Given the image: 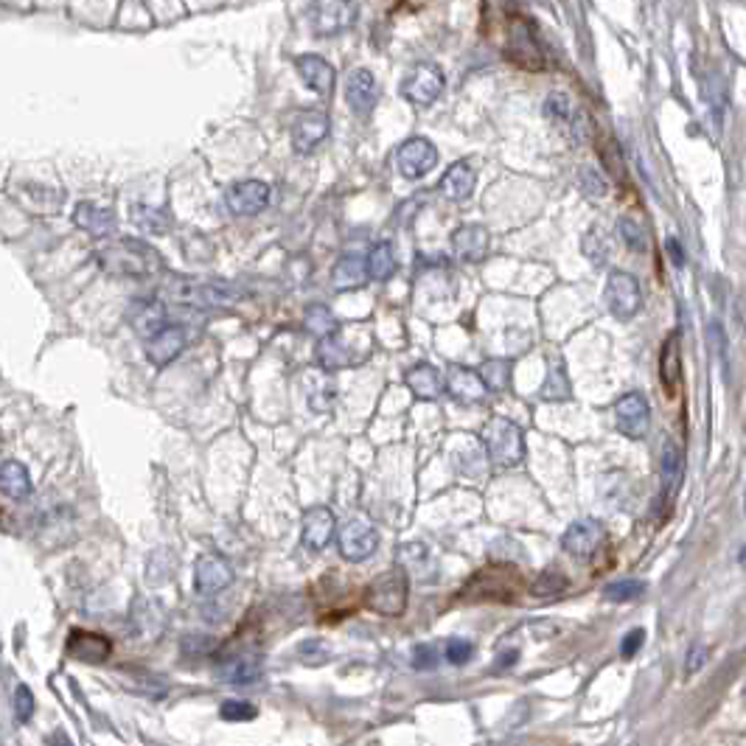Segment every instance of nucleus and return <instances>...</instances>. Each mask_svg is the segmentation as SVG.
Here are the masks:
<instances>
[{
	"instance_id": "f257e3e1",
	"label": "nucleus",
	"mask_w": 746,
	"mask_h": 746,
	"mask_svg": "<svg viewBox=\"0 0 746 746\" xmlns=\"http://www.w3.org/2000/svg\"><path fill=\"white\" fill-rule=\"evenodd\" d=\"M499 51L522 71H544V65H547L542 37L533 26V20L522 12H506V17H502Z\"/></svg>"
},
{
	"instance_id": "f03ea898",
	"label": "nucleus",
	"mask_w": 746,
	"mask_h": 746,
	"mask_svg": "<svg viewBox=\"0 0 746 746\" xmlns=\"http://www.w3.org/2000/svg\"><path fill=\"white\" fill-rule=\"evenodd\" d=\"M96 258H99V265L113 275L143 278V275H155L163 270V256L138 239L107 241V245H101L96 250Z\"/></svg>"
},
{
	"instance_id": "7ed1b4c3",
	"label": "nucleus",
	"mask_w": 746,
	"mask_h": 746,
	"mask_svg": "<svg viewBox=\"0 0 746 746\" xmlns=\"http://www.w3.org/2000/svg\"><path fill=\"white\" fill-rule=\"evenodd\" d=\"M166 298L188 306V309H225L245 298L236 287L225 281H196V278H171L166 287Z\"/></svg>"
},
{
	"instance_id": "20e7f679",
	"label": "nucleus",
	"mask_w": 746,
	"mask_h": 746,
	"mask_svg": "<svg viewBox=\"0 0 746 746\" xmlns=\"http://www.w3.org/2000/svg\"><path fill=\"white\" fill-rule=\"evenodd\" d=\"M482 444H486V455L497 469H514L525 460L522 429L508 419H499V415L482 427Z\"/></svg>"
},
{
	"instance_id": "39448f33",
	"label": "nucleus",
	"mask_w": 746,
	"mask_h": 746,
	"mask_svg": "<svg viewBox=\"0 0 746 746\" xmlns=\"http://www.w3.org/2000/svg\"><path fill=\"white\" fill-rule=\"evenodd\" d=\"M407 595H410V584H407L404 567H393L368 584L365 603L370 612L382 614V618H399L407 609Z\"/></svg>"
},
{
	"instance_id": "423d86ee",
	"label": "nucleus",
	"mask_w": 746,
	"mask_h": 746,
	"mask_svg": "<svg viewBox=\"0 0 746 746\" xmlns=\"http://www.w3.org/2000/svg\"><path fill=\"white\" fill-rule=\"evenodd\" d=\"M357 0H312L309 26L317 37H337L357 23Z\"/></svg>"
},
{
	"instance_id": "0eeeda50",
	"label": "nucleus",
	"mask_w": 746,
	"mask_h": 746,
	"mask_svg": "<svg viewBox=\"0 0 746 746\" xmlns=\"http://www.w3.org/2000/svg\"><path fill=\"white\" fill-rule=\"evenodd\" d=\"M340 556L345 561H365L377 553L379 547V531L373 528V522L362 514H354L351 519L343 522V528L337 533Z\"/></svg>"
},
{
	"instance_id": "6e6552de",
	"label": "nucleus",
	"mask_w": 746,
	"mask_h": 746,
	"mask_svg": "<svg viewBox=\"0 0 746 746\" xmlns=\"http://www.w3.org/2000/svg\"><path fill=\"white\" fill-rule=\"evenodd\" d=\"M606 306H609V312L618 320H631L634 315L640 312V306H643L640 281L634 278L631 273H623V270L609 273V281H606Z\"/></svg>"
},
{
	"instance_id": "1a4fd4ad",
	"label": "nucleus",
	"mask_w": 746,
	"mask_h": 746,
	"mask_svg": "<svg viewBox=\"0 0 746 746\" xmlns=\"http://www.w3.org/2000/svg\"><path fill=\"white\" fill-rule=\"evenodd\" d=\"M444 87H447L444 71L438 68V65L421 62V65H415V68L404 76L402 96L412 107H429V104H435L438 96L444 93Z\"/></svg>"
},
{
	"instance_id": "9d476101",
	"label": "nucleus",
	"mask_w": 746,
	"mask_h": 746,
	"mask_svg": "<svg viewBox=\"0 0 746 746\" xmlns=\"http://www.w3.org/2000/svg\"><path fill=\"white\" fill-rule=\"evenodd\" d=\"M614 424H618V432L631 438V441L646 438L651 424V407L643 393H626V396L618 399V404H614Z\"/></svg>"
},
{
	"instance_id": "9b49d317",
	"label": "nucleus",
	"mask_w": 746,
	"mask_h": 746,
	"mask_svg": "<svg viewBox=\"0 0 746 746\" xmlns=\"http://www.w3.org/2000/svg\"><path fill=\"white\" fill-rule=\"evenodd\" d=\"M438 163V149L427 138H410L396 152V166L404 180H421Z\"/></svg>"
},
{
	"instance_id": "f8f14e48",
	"label": "nucleus",
	"mask_w": 746,
	"mask_h": 746,
	"mask_svg": "<svg viewBox=\"0 0 746 746\" xmlns=\"http://www.w3.org/2000/svg\"><path fill=\"white\" fill-rule=\"evenodd\" d=\"M230 581H233V569H230V564L222 556H216V553L200 556V561H196V567H194V589H196V595L213 598L222 589H228Z\"/></svg>"
},
{
	"instance_id": "ddd939ff",
	"label": "nucleus",
	"mask_w": 746,
	"mask_h": 746,
	"mask_svg": "<svg viewBox=\"0 0 746 746\" xmlns=\"http://www.w3.org/2000/svg\"><path fill=\"white\" fill-rule=\"evenodd\" d=\"M337 533V519L332 514V508H325V506H315L303 514V522H300V542L306 551H312V553H320L325 551L328 544H332Z\"/></svg>"
},
{
	"instance_id": "4468645a",
	"label": "nucleus",
	"mask_w": 746,
	"mask_h": 746,
	"mask_svg": "<svg viewBox=\"0 0 746 746\" xmlns=\"http://www.w3.org/2000/svg\"><path fill=\"white\" fill-rule=\"evenodd\" d=\"M225 205L233 216H256L270 205V186L265 180H241L228 188Z\"/></svg>"
},
{
	"instance_id": "2eb2a0df",
	"label": "nucleus",
	"mask_w": 746,
	"mask_h": 746,
	"mask_svg": "<svg viewBox=\"0 0 746 746\" xmlns=\"http://www.w3.org/2000/svg\"><path fill=\"white\" fill-rule=\"evenodd\" d=\"M290 135H292V149L298 155H312L328 135V116L323 109H303V113L292 121Z\"/></svg>"
},
{
	"instance_id": "dca6fc26",
	"label": "nucleus",
	"mask_w": 746,
	"mask_h": 746,
	"mask_svg": "<svg viewBox=\"0 0 746 746\" xmlns=\"http://www.w3.org/2000/svg\"><path fill=\"white\" fill-rule=\"evenodd\" d=\"M603 539H606V528L598 519H578V522H573L564 531L561 547L569 556L586 559V556H595L598 553V547L603 544Z\"/></svg>"
},
{
	"instance_id": "f3484780",
	"label": "nucleus",
	"mask_w": 746,
	"mask_h": 746,
	"mask_svg": "<svg viewBox=\"0 0 746 746\" xmlns=\"http://www.w3.org/2000/svg\"><path fill=\"white\" fill-rule=\"evenodd\" d=\"M449 245H452L455 258L469 261V265H477V261H482V258L489 256L491 236H489V230L482 228V225H460L457 230H452Z\"/></svg>"
},
{
	"instance_id": "a211bd4d",
	"label": "nucleus",
	"mask_w": 746,
	"mask_h": 746,
	"mask_svg": "<svg viewBox=\"0 0 746 746\" xmlns=\"http://www.w3.org/2000/svg\"><path fill=\"white\" fill-rule=\"evenodd\" d=\"M65 651H68L71 660H79V663H104L113 654V643L99 631L74 629L68 643H65Z\"/></svg>"
},
{
	"instance_id": "6ab92c4d",
	"label": "nucleus",
	"mask_w": 746,
	"mask_h": 746,
	"mask_svg": "<svg viewBox=\"0 0 746 746\" xmlns=\"http://www.w3.org/2000/svg\"><path fill=\"white\" fill-rule=\"evenodd\" d=\"M345 101L357 116H368L379 101V82L368 68H357L345 82Z\"/></svg>"
},
{
	"instance_id": "aec40b11",
	"label": "nucleus",
	"mask_w": 746,
	"mask_h": 746,
	"mask_svg": "<svg viewBox=\"0 0 746 746\" xmlns=\"http://www.w3.org/2000/svg\"><path fill=\"white\" fill-rule=\"evenodd\" d=\"M186 343H188V337H186V328L183 325H166V328H160L155 337L146 340V357H149L152 365L163 368V365L174 362L183 354Z\"/></svg>"
},
{
	"instance_id": "412c9836",
	"label": "nucleus",
	"mask_w": 746,
	"mask_h": 746,
	"mask_svg": "<svg viewBox=\"0 0 746 746\" xmlns=\"http://www.w3.org/2000/svg\"><path fill=\"white\" fill-rule=\"evenodd\" d=\"M129 325L135 328V334L149 340L155 337L160 328L169 325V312H166V303L155 300V298H146L129 306Z\"/></svg>"
},
{
	"instance_id": "4be33fe9",
	"label": "nucleus",
	"mask_w": 746,
	"mask_h": 746,
	"mask_svg": "<svg viewBox=\"0 0 746 746\" xmlns=\"http://www.w3.org/2000/svg\"><path fill=\"white\" fill-rule=\"evenodd\" d=\"M444 390H449V396L460 404H480L489 393L480 379V373L464 365H455L449 370V377L444 379Z\"/></svg>"
},
{
	"instance_id": "5701e85b",
	"label": "nucleus",
	"mask_w": 746,
	"mask_h": 746,
	"mask_svg": "<svg viewBox=\"0 0 746 746\" xmlns=\"http://www.w3.org/2000/svg\"><path fill=\"white\" fill-rule=\"evenodd\" d=\"M295 65H298L300 79L306 82V87H309L312 93H317V96H328V93H332L337 74H334V68H332V65H328L323 56H317V54H303V56H298Z\"/></svg>"
},
{
	"instance_id": "b1692460",
	"label": "nucleus",
	"mask_w": 746,
	"mask_h": 746,
	"mask_svg": "<svg viewBox=\"0 0 746 746\" xmlns=\"http://www.w3.org/2000/svg\"><path fill=\"white\" fill-rule=\"evenodd\" d=\"M265 676V656L261 654H239L219 668V679L228 685H253Z\"/></svg>"
},
{
	"instance_id": "393cba45",
	"label": "nucleus",
	"mask_w": 746,
	"mask_h": 746,
	"mask_svg": "<svg viewBox=\"0 0 746 746\" xmlns=\"http://www.w3.org/2000/svg\"><path fill=\"white\" fill-rule=\"evenodd\" d=\"M474 186H477V174H474L472 163L457 160L447 169V174L441 178V186L438 188H441V194L447 196L449 203H464L472 196Z\"/></svg>"
},
{
	"instance_id": "a878e982",
	"label": "nucleus",
	"mask_w": 746,
	"mask_h": 746,
	"mask_svg": "<svg viewBox=\"0 0 746 746\" xmlns=\"http://www.w3.org/2000/svg\"><path fill=\"white\" fill-rule=\"evenodd\" d=\"M407 387L415 399H421V402H435V399H441V393H444V377H441V370L421 362V365H415L407 370V377H404Z\"/></svg>"
},
{
	"instance_id": "bb28decb",
	"label": "nucleus",
	"mask_w": 746,
	"mask_h": 746,
	"mask_svg": "<svg viewBox=\"0 0 746 746\" xmlns=\"http://www.w3.org/2000/svg\"><path fill=\"white\" fill-rule=\"evenodd\" d=\"M368 283L365 258L360 256H343L332 270V287L337 292H357Z\"/></svg>"
},
{
	"instance_id": "cd10ccee",
	"label": "nucleus",
	"mask_w": 746,
	"mask_h": 746,
	"mask_svg": "<svg viewBox=\"0 0 746 746\" xmlns=\"http://www.w3.org/2000/svg\"><path fill=\"white\" fill-rule=\"evenodd\" d=\"M74 222L76 228L87 230L91 236H109L116 228V213L109 211V208H99L93 203H79L76 211H74Z\"/></svg>"
},
{
	"instance_id": "c85d7f7f",
	"label": "nucleus",
	"mask_w": 746,
	"mask_h": 746,
	"mask_svg": "<svg viewBox=\"0 0 746 746\" xmlns=\"http://www.w3.org/2000/svg\"><path fill=\"white\" fill-rule=\"evenodd\" d=\"M0 491L12 499H29L34 491L29 469L17 460H0Z\"/></svg>"
},
{
	"instance_id": "c756f323",
	"label": "nucleus",
	"mask_w": 746,
	"mask_h": 746,
	"mask_svg": "<svg viewBox=\"0 0 746 746\" xmlns=\"http://www.w3.org/2000/svg\"><path fill=\"white\" fill-rule=\"evenodd\" d=\"M660 379L668 393H673L682 382V348H679V334H671L660 351Z\"/></svg>"
},
{
	"instance_id": "7c9ffc66",
	"label": "nucleus",
	"mask_w": 746,
	"mask_h": 746,
	"mask_svg": "<svg viewBox=\"0 0 746 746\" xmlns=\"http://www.w3.org/2000/svg\"><path fill=\"white\" fill-rule=\"evenodd\" d=\"M660 474H663V491H665V497H676L679 486H682L685 464H682V452H679V447L673 441H665V447H663Z\"/></svg>"
},
{
	"instance_id": "2f4dec72",
	"label": "nucleus",
	"mask_w": 746,
	"mask_h": 746,
	"mask_svg": "<svg viewBox=\"0 0 746 746\" xmlns=\"http://www.w3.org/2000/svg\"><path fill=\"white\" fill-rule=\"evenodd\" d=\"M365 270L370 281H387L393 273H396V250H393L390 241H377L365 258Z\"/></svg>"
},
{
	"instance_id": "473e14b6",
	"label": "nucleus",
	"mask_w": 746,
	"mask_h": 746,
	"mask_svg": "<svg viewBox=\"0 0 746 746\" xmlns=\"http://www.w3.org/2000/svg\"><path fill=\"white\" fill-rule=\"evenodd\" d=\"M303 328L309 334H315L317 340H325V337H334L340 332V323H337V317L332 315L328 306L312 303L309 309H306V315H303Z\"/></svg>"
},
{
	"instance_id": "72a5a7b5",
	"label": "nucleus",
	"mask_w": 746,
	"mask_h": 746,
	"mask_svg": "<svg viewBox=\"0 0 746 746\" xmlns=\"http://www.w3.org/2000/svg\"><path fill=\"white\" fill-rule=\"evenodd\" d=\"M477 373H480L482 385H486V390H491V393H506V390L511 387L514 365H511V360H489V362L480 365Z\"/></svg>"
},
{
	"instance_id": "f704fd0d",
	"label": "nucleus",
	"mask_w": 746,
	"mask_h": 746,
	"mask_svg": "<svg viewBox=\"0 0 746 746\" xmlns=\"http://www.w3.org/2000/svg\"><path fill=\"white\" fill-rule=\"evenodd\" d=\"M542 399L547 402H567L569 399V379H567V370L561 360H553L547 365V379L542 387Z\"/></svg>"
},
{
	"instance_id": "c9c22d12",
	"label": "nucleus",
	"mask_w": 746,
	"mask_h": 746,
	"mask_svg": "<svg viewBox=\"0 0 746 746\" xmlns=\"http://www.w3.org/2000/svg\"><path fill=\"white\" fill-rule=\"evenodd\" d=\"M317 362L320 368L325 370H340L345 365H351V357H348V348L343 345V340L334 334V337H325L317 343Z\"/></svg>"
},
{
	"instance_id": "e433bc0d",
	"label": "nucleus",
	"mask_w": 746,
	"mask_h": 746,
	"mask_svg": "<svg viewBox=\"0 0 746 746\" xmlns=\"http://www.w3.org/2000/svg\"><path fill=\"white\" fill-rule=\"evenodd\" d=\"M129 216H133V222L146 233L160 236V233L169 230V216L158 208H152V205H133L129 208Z\"/></svg>"
},
{
	"instance_id": "4c0bfd02",
	"label": "nucleus",
	"mask_w": 746,
	"mask_h": 746,
	"mask_svg": "<svg viewBox=\"0 0 746 746\" xmlns=\"http://www.w3.org/2000/svg\"><path fill=\"white\" fill-rule=\"evenodd\" d=\"M646 592L643 581H634V578H623V581H612L603 586V598L612 603H626V601H638Z\"/></svg>"
},
{
	"instance_id": "58836bf2",
	"label": "nucleus",
	"mask_w": 746,
	"mask_h": 746,
	"mask_svg": "<svg viewBox=\"0 0 746 746\" xmlns=\"http://www.w3.org/2000/svg\"><path fill=\"white\" fill-rule=\"evenodd\" d=\"M542 109H544V118H551L556 126H569V121L576 116L573 104H569V99L564 93H551L544 99Z\"/></svg>"
},
{
	"instance_id": "ea45409f",
	"label": "nucleus",
	"mask_w": 746,
	"mask_h": 746,
	"mask_svg": "<svg viewBox=\"0 0 746 746\" xmlns=\"http://www.w3.org/2000/svg\"><path fill=\"white\" fill-rule=\"evenodd\" d=\"M306 385H309V404L315 412H328V407H332V399H334V385L328 382L325 377H306Z\"/></svg>"
},
{
	"instance_id": "a19ab883",
	"label": "nucleus",
	"mask_w": 746,
	"mask_h": 746,
	"mask_svg": "<svg viewBox=\"0 0 746 746\" xmlns=\"http://www.w3.org/2000/svg\"><path fill=\"white\" fill-rule=\"evenodd\" d=\"M584 256L592 261V265H606L609 261V241L603 236V230H589L584 236Z\"/></svg>"
},
{
	"instance_id": "79ce46f5",
	"label": "nucleus",
	"mask_w": 746,
	"mask_h": 746,
	"mask_svg": "<svg viewBox=\"0 0 746 746\" xmlns=\"http://www.w3.org/2000/svg\"><path fill=\"white\" fill-rule=\"evenodd\" d=\"M618 233H620L623 245H626L631 253H643V250L648 247V239H646L643 228H640L638 222H631V219H620Z\"/></svg>"
},
{
	"instance_id": "37998d69",
	"label": "nucleus",
	"mask_w": 746,
	"mask_h": 746,
	"mask_svg": "<svg viewBox=\"0 0 746 746\" xmlns=\"http://www.w3.org/2000/svg\"><path fill=\"white\" fill-rule=\"evenodd\" d=\"M298 654H300V663H306V665H323V663H328V656H332V651H328V646L323 640L300 643Z\"/></svg>"
},
{
	"instance_id": "c03bdc74",
	"label": "nucleus",
	"mask_w": 746,
	"mask_h": 746,
	"mask_svg": "<svg viewBox=\"0 0 746 746\" xmlns=\"http://www.w3.org/2000/svg\"><path fill=\"white\" fill-rule=\"evenodd\" d=\"M219 716H222L225 721H250V718H256V707L250 705V701L230 698V701H222Z\"/></svg>"
},
{
	"instance_id": "a18cd8bd",
	"label": "nucleus",
	"mask_w": 746,
	"mask_h": 746,
	"mask_svg": "<svg viewBox=\"0 0 746 746\" xmlns=\"http://www.w3.org/2000/svg\"><path fill=\"white\" fill-rule=\"evenodd\" d=\"M474 656V646L469 643V640H464V638H452L449 643H447V660L452 663V665H466L469 660Z\"/></svg>"
},
{
	"instance_id": "49530a36",
	"label": "nucleus",
	"mask_w": 746,
	"mask_h": 746,
	"mask_svg": "<svg viewBox=\"0 0 746 746\" xmlns=\"http://www.w3.org/2000/svg\"><path fill=\"white\" fill-rule=\"evenodd\" d=\"M14 716H17V721H31V716H34V693L26 688V685H20L17 690H14Z\"/></svg>"
},
{
	"instance_id": "de8ad7c7",
	"label": "nucleus",
	"mask_w": 746,
	"mask_h": 746,
	"mask_svg": "<svg viewBox=\"0 0 746 746\" xmlns=\"http://www.w3.org/2000/svg\"><path fill=\"white\" fill-rule=\"evenodd\" d=\"M561 589H567V578H564V576H556V573H547V576H542V578L531 586V592H533L536 598L556 595V592H561Z\"/></svg>"
},
{
	"instance_id": "09e8293b",
	"label": "nucleus",
	"mask_w": 746,
	"mask_h": 746,
	"mask_svg": "<svg viewBox=\"0 0 746 746\" xmlns=\"http://www.w3.org/2000/svg\"><path fill=\"white\" fill-rule=\"evenodd\" d=\"M438 665V648L429 643H421L412 648V668L415 671H432Z\"/></svg>"
},
{
	"instance_id": "8fccbe9b",
	"label": "nucleus",
	"mask_w": 746,
	"mask_h": 746,
	"mask_svg": "<svg viewBox=\"0 0 746 746\" xmlns=\"http://www.w3.org/2000/svg\"><path fill=\"white\" fill-rule=\"evenodd\" d=\"M646 646V631L643 629H631L623 643H620V654H623V660H631V656H638V651Z\"/></svg>"
},
{
	"instance_id": "3c124183",
	"label": "nucleus",
	"mask_w": 746,
	"mask_h": 746,
	"mask_svg": "<svg viewBox=\"0 0 746 746\" xmlns=\"http://www.w3.org/2000/svg\"><path fill=\"white\" fill-rule=\"evenodd\" d=\"M601 155H603V160H606L609 171H612V174H618V178L623 180V160H620V149H618V143L603 141V146H601Z\"/></svg>"
},
{
	"instance_id": "603ef678",
	"label": "nucleus",
	"mask_w": 746,
	"mask_h": 746,
	"mask_svg": "<svg viewBox=\"0 0 746 746\" xmlns=\"http://www.w3.org/2000/svg\"><path fill=\"white\" fill-rule=\"evenodd\" d=\"M705 663H707V648L701 646V643L690 646V651H688V660H685V673H688V676L698 673L701 668H705Z\"/></svg>"
},
{
	"instance_id": "864d4df0",
	"label": "nucleus",
	"mask_w": 746,
	"mask_h": 746,
	"mask_svg": "<svg viewBox=\"0 0 746 746\" xmlns=\"http://www.w3.org/2000/svg\"><path fill=\"white\" fill-rule=\"evenodd\" d=\"M581 188H584V194H589V196H603V194H606V183L601 180V174L592 171V169H584Z\"/></svg>"
},
{
	"instance_id": "5fc2aeb1",
	"label": "nucleus",
	"mask_w": 746,
	"mask_h": 746,
	"mask_svg": "<svg viewBox=\"0 0 746 746\" xmlns=\"http://www.w3.org/2000/svg\"><path fill=\"white\" fill-rule=\"evenodd\" d=\"M48 746H74V741L68 738V733L56 730V733H51V735H48Z\"/></svg>"
},
{
	"instance_id": "6e6d98bb",
	"label": "nucleus",
	"mask_w": 746,
	"mask_h": 746,
	"mask_svg": "<svg viewBox=\"0 0 746 746\" xmlns=\"http://www.w3.org/2000/svg\"><path fill=\"white\" fill-rule=\"evenodd\" d=\"M668 250H671V256H673V261H676V267H682L685 256L679 253V241H676V239H668Z\"/></svg>"
}]
</instances>
